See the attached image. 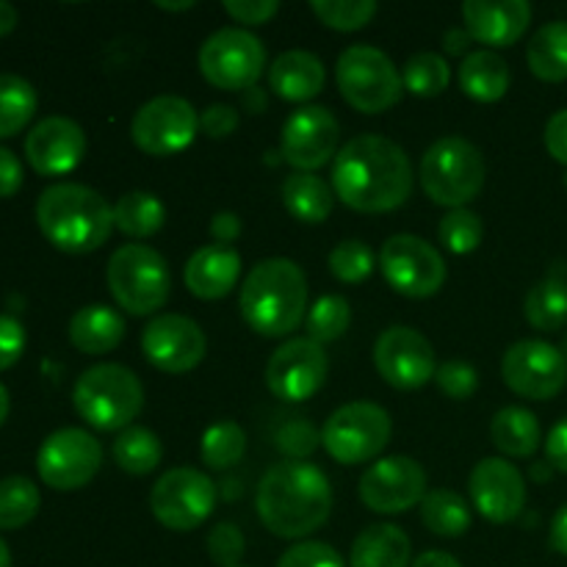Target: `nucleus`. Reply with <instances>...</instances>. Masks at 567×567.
<instances>
[{"label": "nucleus", "instance_id": "f257e3e1", "mask_svg": "<svg viewBox=\"0 0 567 567\" xmlns=\"http://www.w3.org/2000/svg\"><path fill=\"white\" fill-rule=\"evenodd\" d=\"M332 192L360 214H388L408 203L413 192V164L396 142L385 136H354L332 164Z\"/></svg>", "mask_w": 567, "mask_h": 567}, {"label": "nucleus", "instance_id": "f03ea898", "mask_svg": "<svg viewBox=\"0 0 567 567\" xmlns=\"http://www.w3.org/2000/svg\"><path fill=\"white\" fill-rule=\"evenodd\" d=\"M255 504L271 535L299 540L327 524L332 513V487L321 468L305 460H288L266 471Z\"/></svg>", "mask_w": 567, "mask_h": 567}, {"label": "nucleus", "instance_id": "7ed1b4c3", "mask_svg": "<svg viewBox=\"0 0 567 567\" xmlns=\"http://www.w3.org/2000/svg\"><path fill=\"white\" fill-rule=\"evenodd\" d=\"M37 221L55 249L86 255L103 247L114 230V208L94 188L81 183H55L37 199Z\"/></svg>", "mask_w": 567, "mask_h": 567}, {"label": "nucleus", "instance_id": "20e7f679", "mask_svg": "<svg viewBox=\"0 0 567 567\" xmlns=\"http://www.w3.org/2000/svg\"><path fill=\"white\" fill-rule=\"evenodd\" d=\"M249 330L264 338H286L305 321L308 280L305 271L288 258H269L252 266L238 299Z\"/></svg>", "mask_w": 567, "mask_h": 567}, {"label": "nucleus", "instance_id": "39448f33", "mask_svg": "<svg viewBox=\"0 0 567 567\" xmlns=\"http://www.w3.org/2000/svg\"><path fill=\"white\" fill-rule=\"evenodd\" d=\"M72 402L89 426L100 432H120L133 426L142 413L144 388L125 365L100 363L78 377Z\"/></svg>", "mask_w": 567, "mask_h": 567}, {"label": "nucleus", "instance_id": "423d86ee", "mask_svg": "<svg viewBox=\"0 0 567 567\" xmlns=\"http://www.w3.org/2000/svg\"><path fill=\"white\" fill-rule=\"evenodd\" d=\"M485 155L463 136H446L432 144L421 158L419 181L426 197L457 210L480 197L485 186Z\"/></svg>", "mask_w": 567, "mask_h": 567}, {"label": "nucleus", "instance_id": "0eeeda50", "mask_svg": "<svg viewBox=\"0 0 567 567\" xmlns=\"http://www.w3.org/2000/svg\"><path fill=\"white\" fill-rule=\"evenodd\" d=\"M105 280L116 305L131 316L155 313L169 299V266L147 244H125L116 249L105 269Z\"/></svg>", "mask_w": 567, "mask_h": 567}, {"label": "nucleus", "instance_id": "6e6552de", "mask_svg": "<svg viewBox=\"0 0 567 567\" xmlns=\"http://www.w3.org/2000/svg\"><path fill=\"white\" fill-rule=\"evenodd\" d=\"M343 100L360 114H382L402 100L404 83L393 61L374 44H352L336 64Z\"/></svg>", "mask_w": 567, "mask_h": 567}, {"label": "nucleus", "instance_id": "1a4fd4ad", "mask_svg": "<svg viewBox=\"0 0 567 567\" xmlns=\"http://www.w3.org/2000/svg\"><path fill=\"white\" fill-rule=\"evenodd\" d=\"M391 415L374 402H349L327 419L321 430V446L336 463H371L391 441Z\"/></svg>", "mask_w": 567, "mask_h": 567}, {"label": "nucleus", "instance_id": "9d476101", "mask_svg": "<svg viewBox=\"0 0 567 567\" xmlns=\"http://www.w3.org/2000/svg\"><path fill=\"white\" fill-rule=\"evenodd\" d=\"M266 66V48L255 33L221 28L199 48V72L205 81L225 92H247Z\"/></svg>", "mask_w": 567, "mask_h": 567}, {"label": "nucleus", "instance_id": "9b49d317", "mask_svg": "<svg viewBox=\"0 0 567 567\" xmlns=\"http://www.w3.org/2000/svg\"><path fill=\"white\" fill-rule=\"evenodd\" d=\"M380 269L388 286L410 299L435 297L446 282V260L424 238L399 233L380 249Z\"/></svg>", "mask_w": 567, "mask_h": 567}, {"label": "nucleus", "instance_id": "f8f14e48", "mask_svg": "<svg viewBox=\"0 0 567 567\" xmlns=\"http://www.w3.org/2000/svg\"><path fill=\"white\" fill-rule=\"evenodd\" d=\"M216 485L197 468H172L150 491V509L172 532H192L210 518Z\"/></svg>", "mask_w": 567, "mask_h": 567}, {"label": "nucleus", "instance_id": "ddd939ff", "mask_svg": "<svg viewBox=\"0 0 567 567\" xmlns=\"http://www.w3.org/2000/svg\"><path fill=\"white\" fill-rule=\"evenodd\" d=\"M100 465H103V446L97 443V437L78 426H66V430L44 437L37 454V471L42 482L61 493L86 487Z\"/></svg>", "mask_w": 567, "mask_h": 567}, {"label": "nucleus", "instance_id": "4468645a", "mask_svg": "<svg viewBox=\"0 0 567 567\" xmlns=\"http://www.w3.org/2000/svg\"><path fill=\"white\" fill-rule=\"evenodd\" d=\"M199 116L188 100L177 94H161L144 103L131 122V136L136 147L147 155H175L194 142Z\"/></svg>", "mask_w": 567, "mask_h": 567}, {"label": "nucleus", "instance_id": "2eb2a0df", "mask_svg": "<svg viewBox=\"0 0 567 567\" xmlns=\"http://www.w3.org/2000/svg\"><path fill=\"white\" fill-rule=\"evenodd\" d=\"M502 377L518 396L548 402L567 385V358L546 341H518L504 354Z\"/></svg>", "mask_w": 567, "mask_h": 567}, {"label": "nucleus", "instance_id": "dca6fc26", "mask_svg": "<svg viewBox=\"0 0 567 567\" xmlns=\"http://www.w3.org/2000/svg\"><path fill=\"white\" fill-rule=\"evenodd\" d=\"M374 365L382 380L399 391H415L435 380L437 360L432 343L413 327H388L374 343Z\"/></svg>", "mask_w": 567, "mask_h": 567}, {"label": "nucleus", "instance_id": "f3484780", "mask_svg": "<svg viewBox=\"0 0 567 567\" xmlns=\"http://www.w3.org/2000/svg\"><path fill=\"white\" fill-rule=\"evenodd\" d=\"M330 360L321 343L291 338L266 363V385L282 402H305L321 391Z\"/></svg>", "mask_w": 567, "mask_h": 567}, {"label": "nucleus", "instance_id": "a211bd4d", "mask_svg": "<svg viewBox=\"0 0 567 567\" xmlns=\"http://www.w3.org/2000/svg\"><path fill=\"white\" fill-rule=\"evenodd\" d=\"M338 138H341V127H338L332 111L321 109V105H305V109L293 111L282 125L280 155L293 169L310 175L336 158Z\"/></svg>", "mask_w": 567, "mask_h": 567}, {"label": "nucleus", "instance_id": "6ab92c4d", "mask_svg": "<svg viewBox=\"0 0 567 567\" xmlns=\"http://www.w3.org/2000/svg\"><path fill=\"white\" fill-rule=\"evenodd\" d=\"M144 358L166 374H186L205 358V332L197 321L181 313H161L144 327Z\"/></svg>", "mask_w": 567, "mask_h": 567}, {"label": "nucleus", "instance_id": "aec40b11", "mask_svg": "<svg viewBox=\"0 0 567 567\" xmlns=\"http://www.w3.org/2000/svg\"><path fill=\"white\" fill-rule=\"evenodd\" d=\"M426 496V474L413 457H385L360 476V498L380 515L413 509Z\"/></svg>", "mask_w": 567, "mask_h": 567}, {"label": "nucleus", "instance_id": "412c9836", "mask_svg": "<svg viewBox=\"0 0 567 567\" xmlns=\"http://www.w3.org/2000/svg\"><path fill=\"white\" fill-rule=\"evenodd\" d=\"M468 491L474 507L491 524H509L526 507L524 474L502 457H485L476 463V468L471 471Z\"/></svg>", "mask_w": 567, "mask_h": 567}, {"label": "nucleus", "instance_id": "4be33fe9", "mask_svg": "<svg viewBox=\"0 0 567 567\" xmlns=\"http://www.w3.org/2000/svg\"><path fill=\"white\" fill-rule=\"evenodd\" d=\"M86 155V133L70 116H44L25 136V158L39 175L59 177Z\"/></svg>", "mask_w": 567, "mask_h": 567}, {"label": "nucleus", "instance_id": "5701e85b", "mask_svg": "<svg viewBox=\"0 0 567 567\" xmlns=\"http://www.w3.org/2000/svg\"><path fill=\"white\" fill-rule=\"evenodd\" d=\"M465 31L487 48H509L526 33L532 6L526 0H468L463 3Z\"/></svg>", "mask_w": 567, "mask_h": 567}, {"label": "nucleus", "instance_id": "b1692460", "mask_svg": "<svg viewBox=\"0 0 567 567\" xmlns=\"http://www.w3.org/2000/svg\"><path fill=\"white\" fill-rule=\"evenodd\" d=\"M241 277V255L225 244H208L188 258L183 269L186 288L197 299H221L236 288Z\"/></svg>", "mask_w": 567, "mask_h": 567}, {"label": "nucleus", "instance_id": "393cba45", "mask_svg": "<svg viewBox=\"0 0 567 567\" xmlns=\"http://www.w3.org/2000/svg\"><path fill=\"white\" fill-rule=\"evenodd\" d=\"M327 72L319 55L308 50H286L269 70V86L288 103H305L324 89Z\"/></svg>", "mask_w": 567, "mask_h": 567}, {"label": "nucleus", "instance_id": "a878e982", "mask_svg": "<svg viewBox=\"0 0 567 567\" xmlns=\"http://www.w3.org/2000/svg\"><path fill=\"white\" fill-rule=\"evenodd\" d=\"M122 338H125V319L109 305H89L70 321V341L83 354L111 352L120 347Z\"/></svg>", "mask_w": 567, "mask_h": 567}, {"label": "nucleus", "instance_id": "bb28decb", "mask_svg": "<svg viewBox=\"0 0 567 567\" xmlns=\"http://www.w3.org/2000/svg\"><path fill=\"white\" fill-rule=\"evenodd\" d=\"M410 537L393 524H374L352 543V567H410Z\"/></svg>", "mask_w": 567, "mask_h": 567}, {"label": "nucleus", "instance_id": "cd10ccee", "mask_svg": "<svg viewBox=\"0 0 567 567\" xmlns=\"http://www.w3.org/2000/svg\"><path fill=\"white\" fill-rule=\"evenodd\" d=\"M460 89L471 100L496 103L509 89L507 61L493 50H476V53L465 55L463 66H460Z\"/></svg>", "mask_w": 567, "mask_h": 567}, {"label": "nucleus", "instance_id": "c85d7f7f", "mask_svg": "<svg viewBox=\"0 0 567 567\" xmlns=\"http://www.w3.org/2000/svg\"><path fill=\"white\" fill-rule=\"evenodd\" d=\"M493 446L507 457H532L540 446V424L526 408H504L491 421Z\"/></svg>", "mask_w": 567, "mask_h": 567}, {"label": "nucleus", "instance_id": "c756f323", "mask_svg": "<svg viewBox=\"0 0 567 567\" xmlns=\"http://www.w3.org/2000/svg\"><path fill=\"white\" fill-rule=\"evenodd\" d=\"M282 205L288 214L308 225H321L332 214V192L321 177L293 172L282 183Z\"/></svg>", "mask_w": 567, "mask_h": 567}, {"label": "nucleus", "instance_id": "7c9ffc66", "mask_svg": "<svg viewBox=\"0 0 567 567\" xmlns=\"http://www.w3.org/2000/svg\"><path fill=\"white\" fill-rule=\"evenodd\" d=\"M526 61H529V70L540 81H567V22L557 20L543 25L532 37L529 50H526Z\"/></svg>", "mask_w": 567, "mask_h": 567}, {"label": "nucleus", "instance_id": "2f4dec72", "mask_svg": "<svg viewBox=\"0 0 567 567\" xmlns=\"http://www.w3.org/2000/svg\"><path fill=\"white\" fill-rule=\"evenodd\" d=\"M166 208L150 192H131L116 199L114 225L131 238H150L164 227Z\"/></svg>", "mask_w": 567, "mask_h": 567}, {"label": "nucleus", "instance_id": "473e14b6", "mask_svg": "<svg viewBox=\"0 0 567 567\" xmlns=\"http://www.w3.org/2000/svg\"><path fill=\"white\" fill-rule=\"evenodd\" d=\"M421 520L437 537H463L471 529V509L454 491H432L421 502Z\"/></svg>", "mask_w": 567, "mask_h": 567}, {"label": "nucleus", "instance_id": "72a5a7b5", "mask_svg": "<svg viewBox=\"0 0 567 567\" xmlns=\"http://www.w3.org/2000/svg\"><path fill=\"white\" fill-rule=\"evenodd\" d=\"M111 452H114V463L125 474L147 476L158 468L164 449H161V441L155 432L144 430V426H127V430L120 432Z\"/></svg>", "mask_w": 567, "mask_h": 567}, {"label": "nucleus", "instance_id": "f704fd0d", "mask_svg": "<svg viewBox=\"0 0 567 567\" xmlns=\"http://www.w3.org/2000/svg\"><path fill=\"white\" fill-rule=\"evenodd\" d=\"M526 319L535 330L554 332L567 324V282L559 277H546L526 293Z\"/></svg>", "mask_w": 567, "mask_h": 567}, {"label": "nucleus", "instance_id": "c9c22d12", "mask_svg": "<svg viewBox=\"0 0 567 567\" xmlns=\"http://www.w3.org/2000/svg\"><path fill=\"white\" fill-rule=\"evenodd\" d=\"M37 114V92L31 83L11 72H0V138L20 133Z\"/></svg>", "mask_w": 567, "mask_h": 567}, {"label": "nucleus", "instance_id": "e433bc0d", "mask_svg": "<svg viewBox=\"0 0 567 567\" xmlns=\"http://www.w3.org/2000/svg\"><path fill=\"white\" fill-rule=\"evenodd\" d=\"M39 487L25 476H6L0 480V529L14 532L31 524L39 513Z\"/></svg>", "mask_w": 567, "mask_h": 567}, {"label": "nucleus", "instance_id": "4c0bfd02", "mask_svg": "<svg viewBox=\"0 0 567 567\" xmlns=\"http://www.w3.org/2000/svg\"><path fill=\"white\" fill-rule=\"evenodd\" d=\"M247 435L236 421H216L203 435V463L214 471H225L244 457Z\"/></svg>", "mask_w": 567, "mask_h": 567}, {"label": "nucleus", "instance_id": "58836bf2", "mask_svg": "<svg viewBox=\"0 0 567 567\" xmlns=\"http://www.w3.org/2000/svg\"><path fill=\"white\" fill-rule=\"evenodd\" d=\"M449 81H452V70H449L446 59H441L437 53H419L404 64V89L419 97H437L446 92Z\"/></svg>", "mask_w": 567, "mask_h": 567}, {"label": "nucleus", "instance_id": "ea45409f", "mask_svg": "<svg viewBox=\"0 0 567 567\" xmlns=\"http://www.w3.org/2000/svg\"><path fill=\"white\" fill-rule=\"evenodd\" d=\"M352 324V308L338 293H327L310 308L308 313V338L316 343L338 341Z\"/></svg>", "mask_w": 567, "mask_h": 567}, {"label": "nucleus", "instance_id": "a19ab883", "mask_svg": "<svg viewBox=\"0 0 567 567\" xmlns=\"http://www.w3.org/2000/svg\"><path fill=\"white\" fill-rule=\"evenodd\" d=\"M482 236H485V221H482L480 214L468 208L449 210L441 219V225H437V238L454 255L474 252L482 244Z\"/></svg>", "mask_w": 567, "mask_h": 567}, {"label": "nucleus", "instance_id": "79ce46f5", "mask_svg": "<svg viewBox=\"0 0 567 567\" xmlns=\"http://www.w3.org/2000/svg\"><path fill=\"white\" fill-rule=\"evenodd\" d=\"M310 9L327 28H336V31H360L377 14L374 0H316Z\"/></svg>", "mask_w": 567, "mask_h": 567}, {"label": "nucleus", "instance_id": "37998d69", "mask_svg": "<svg viewBox=\"0 0 567 567\" xmlns=\"http://www.w3.org/2000/svg\"><path fill=\"white\" fill-rule=\"evenodd\" d=\"M330 271L341 282H363L365 277L374 271V252L365 247L363 241L352 238V241H341L330 252Z\"/></svg>", "mask_w": 567, "mask_h": 567}, {"label": "nucleus", "instance_id": "c03bdc74", "mask_svg": "<svg viewBox=\"0 0 567 567\" xmlns=\"http://www.w3.org/2000/svg\"><path fill=\"white\" fill-rule=\"evenodd\" d=\"M321 432H316V426L305 419H293L288 424L280 426L277 432V449L282 454H288L291 460H305L319 449Z\"/></svg>", "mask_w": 567, "mask_h": 567}, {"label": "nucleus", "instance_id": "a18cd8bd", "mask_svg": "<svg viewBox=\"0 0 567 567\" xmlns=\"http://www.w3.org/2000/svg\"><path fill=\"white\" fill-rule=\"evenodd\" d=\"M437 388L446 393L449 399H457V402H465L476 393V385H480V377H476L474 365L463 363V360H449L437 369L435 374Z\"/></svg>", "mask_w": 567, "mask_h": 567}, {"label": "nucleus", "instance_id": "49530a36", "mask_svg": "<svg viewBox=\"0 0 567 567\" xmlns=\"http://www.w3.org/2000/svg\"><path fill=\"white\" fill-rule=\"evenodd\" d=\"M277 567H347L343 565L341 554L332 546L319 540H305L297 543L293 548H288L280 557Z\"/></svg>", "mask_w": 567, "mask_h": 567}, {"label": "nucleus", "instance_id": "de8ad7c7", "mask_svg": "<svg viewBox=\"0 0 567 567\" xmlns=\"http://www.w3.org/2000/svg\"><path fill=\"white\" fill-rule=\"evenodd\" d=\"M244 535L236 524H219L208 535V554L219 567H238L244 557Z\"/></svg>", "mask_w": 567, "mask_h": 567}, {"label": "nucleus", "instance_id": "09e8293b", "mask_svg": "<svg viewBox=\"0 0 567 567\" xmlns=\"http://www.w3.org/2000/svg\"><path fill=\"white\" fill-rule=\"evenodd\" d=\"M25 352V327L11 316H0V371L11 369Z\"/></svg>", "mask_w": 567, "mask_h": 567}, {"label": "nucleus", "instance_id": "8fccbe9b", "mask_svg": "<svg viewBox=\"0 0 567 567\" xmlns=\"http://www.w3.org/2000/svg\"><path fill=\"white\" fill-rule=\"evenodd\" d=\"M225 11L244 25H264L280 11L277 0H227Z\"/></svg>", "mask_w": 567, "mask_h": 567}, {"label": "nucleus", "instance_id": "3c124183", "mask_svg": "<svg viewBox=\"0 0 567 567\" xmlns=\"http://www.w3.org/2000/svg\"><path fill=\"white\" fill-rule=\"evenodd\" d=\"M199 127H203L210 138L230 136L238 127V111L227 103L208 105V109L203 111V116H199Z\"/></svg>", "mask_w": 567, "mask_h": 567}, {"label": "nucleus", "instance_id": "603ef678", "mask_svg": "<svg viewBox=\"0 0 567 567\" xmlns=\"http://www.w3.org/2000/svg\"><path fill=\"white\" fill-rule=\"evenodd\" d=\"M546 150L554 161L567 166V109L557 111L546 125Z\"/></svg>", "mask_w": 567, "mask_h": 567}, {"label": "nucleus", "instance_id": "864d4df0", "mask_svg": "<svg viewBox=\"0 0 567 567\" xmlns=\"http://www.w3.org/2000/svg\"><path fill=\"white\" fill-rule=\"evenodd\" d=\"M22 186V164L11 150L0 147V199L14 197Z\"/></svg>", "mask_w": 567, "mask_h": 567}, {"label": "nucleus", "instance_id": "5fc2aeb1", "mask_svg": "<svg viewBox=\"0 0 567 567\" xmlns=\"http://www.w3.org/2000/svg\"><path fill=\"white\" fill-rule=\"evenodd\" d=\"M546 457L554 468L567 474V419L559 421V424L548 432Z\"/></svg>", "mask_w": 567, "mask_h": 567}, {"label": "nucleus", "instance_id": "6e6d98bb", "mask_svg": "<svg viewBox=\"0 0 567 567\" xmlns=\"http://www.w3.org/2000/svg\"><path fill=\"white\" fill-rule=\"evenodd\" d=\"M210 236H214L216 244L230 247V244L241 236V219H238L233 210H221V214H216L214 221H210Z\"/></svg>", "mask_w": 567, "mask_h": 567}, {"label": "nucleus", "instance_id": "4d7b16f0", "mask_svg": "<svg viewBox=\"0 0 567 567\" xmlns=\"http://www.w3.org/2000/svg\"><path fill=\"white\" fill-rule=\"evenodd\" d=\"M551 546L554 551H559L563 557H567V504L554 515L551 520Z\"/></svg>", "mask_w": 567, "mask_h": 567}, {"label": "nucleus", "instance_id": "13d9d810", "mask_svg": "<svg viewBox=\"0 0 567 567\" xmlns=\"http://www.w3.org/2000/svg\"><path fill=\"white\" fill-rule=\"evenodd\" d=\"M471 33L463 31V28H452V31H446V37H443V44H446V50L452 55H463L465 50L471 48Z\"/></svg>", "mask_w": 567, "mask_h": 567}, {"label": "nucleus", "instance_id": "bf43d9fd", "mask_svg": "<svg viewBox=\"0 0 567 567\" xmlns=\"http://www.w3.org/2000/svg\"><path fill=\"white\" fill-rule=\"evenodd\" d=\"M410 567H463L446 551H424Z\"/></svg>", "mask_w": 567, "mask_h": 567}, {"label": "nucleus", "instance_id": "052dcab7", "mask_svg": "<svg viewBox=\"0 0 567 567\" xmlns=\"http://www.w3.org/2000/svg\"><path fill=\"white\" fill-rule=\"evenodd\" d=\"M241 103H244V109L249 111V114H260V111H266L269 100H266L264 89L252 86V89H247V92H241Z\"/></svg>", "mask_w": 567, "mask_h": 567}, {"label": "nucleus", "instance_id": "680f3d73", "mask_svg": "<svg viewBox=\"0 0 567 567\" xmlns=\"http://www.w3.org/2000/svg\"><path fill=\"white\" fill-rule=\"evenodd\" d=\"M14 25H17V9L11 3H6V0H0V37L14 31Z\"/></svg>", "mask_w": 567, "mask_h": 567}, {"label": "nucleus", "instance_id": "e2e57ef3", "mask_svg": "<svg viewBox=\"0 0 567 567\" xmlns=\"http://www.w3.org/2000/svg\"><path fill=\"white\" fill-rule=\"evenodd\" d=\"M6 415H9V391L0 385V426H3Z\"/></svg>", "mask_w": 567, "mask_h": 567}, {"label": "nucleus", "instance_id": "0e129e2a", "mask_svg": "<svg viewBox=\"0 0 567 567\" xmlns=\"http://www.w3.org/2000/svg\"><path fill=\"white\" fill-rule=\"evenodd\" d=\"M155 6L164 11H188L194 9V0H186V3H155Z\"/></svg>", "mask_w": 567, "mask_h": 567}, {"label": "nucleus", "instance_id": "69168bd1", "mask_svg": "<svg viewBox=\"0 0 567 567\" xmlns=\"http://www.w3.org/2000/svg\"><path fill=\"white\" fill-rule=\"evenodd\" d=\"M0 567H11V551L3 540H0Z\"/></svg>", "mask_w": 567, "mask_h": 567}, {"label": "nucleus", "instance_id": "338daca9", "mask_svg": "<svg viewBox=\"0 0 567 567\" xmlns=\"http://www.w3.org/2000/svg\"><path fill=\"white\" fill-rule=\"evenodd\" d=\"M563 354L567 358V336H565V341H563Z\"/></svg>", "mask_w": 567, "mask_h": 567}, {"label": "nucleus", "instance_id": "774afa93", "mask_svg": "<svg viewBox=\"0 0 567 567\" xmlns=\"http://www.w3.org/2000/svg\"><path fill=\"white\" fill-rule=\"evenodd\" d=\"M238 567H244V565H238Z\"/></svg>", "mask_w": 567, "mask_h": 567}]
</instances>
